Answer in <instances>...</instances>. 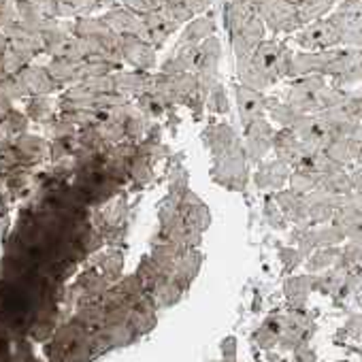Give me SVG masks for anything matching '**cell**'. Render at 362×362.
Listing matches in <instances>:
<instances>
[{
    "instance_id": "obj_1",
    "label": "cell",
    "mask_w": 362,
    "mask_h": 362,
    "mask_svg": "<svg viewBox=\"0 0 362 362\" xmlns=\"http://www.w3.org/2000/svg\"><path fill=\"white\" fill-rule=\"evenodd\" d=\"M292 49L277 39H264L254 54L250 56L252 64L275 86L281 79H288L290 73V60H292Z\"/></svg>"
},
{
    "instance_id": "obj_2",
    "label": "cell",
    "mask_w": 362,
    "mask_h": 362,
    "mask_svg": "<svg viewBox=\"0 0 362 362\" xmlns=\"http://www.w3.org/2000/svg\"><path fill=\"white\" fill-rule=\"evenodd\" d=\"M256 16L273 35H294L303 26L294 0H256Z\"/></svg>"
},
{
    "instance_id": "obj_3",
    "label": "cell",
    "mask_w": 362,
    "mask_h": 362,
    "mask_svg": "<svg viewBox=\"0 0 362 362\" xmlns=\"http://www.w3.org/2000/svg\"><path fill=\"white\" fill-rule=\"evenodd\" d=\"M292 41L303 49V52H324V49H334L341 47V35L334 22L326 16L320 20H313L305 26H300Z\"/></svg>"
},
{
    "instance_id": "obj_4",
    "label": "cell",
    "mask_w": 362,
    "mask_h": 362,
    "mask_svg": "<svg viewBox=\"0 0 362 362\" xmlns=\"http://www.w3.org/2000/svg\"><path fill=\"white\" fill-rule=\"evenodd\" d=\"M324 75H303L294 77L288 90L286 103H290L300 115L320 113L322 111V92L326 88Z\"/></svg>"
},
{
    "instance_id": "obj_5",
    "label": "cell",
    "mask_w": 362,
    "mask_h": 362,
    "mask_svg": "<svg viewBox=\"0 0 362 362\" xmlns=\"http://www.w3.org/2000/svg\"><path fill=\"white\" fill-rule=\"evenodd\" d=\"M341 35V47H362V0H341L328 13Z\"/></svg>"
},
{
    "instance_id": "obj_6",
    "label": "cell",
    "mask_w": 362,
    "mask_h": 362,
    "mask_svg": "<svg viewBox=\"0 0 362 362\" xmlns=\"http://www.w3.org/2000/svg\"><path fill=\"white\" fill-rule=\"evenodd\" d=\"M292 132L298 136V141L309 149H326V145L334 139L330 126L317 115V113H307V115H298V119L290 126Z\"/></svg>"
},
{
    "instance_id": "obj_7",
    "label": "cell",
    "mask_w": 362,
    "mask_h": 362,
    "mask_svg": "<svg viewBox=\"0 0 362 362\" xmlns=\"http://www.w3.org/2000/svg\"><path fill=\"white\" fill-rule=\"evenodd\" d=\"M273 136H275V130L267 117H258V119H252L250 124H245L243 151H245L247 160L260 162L273 149Z\"/></svg>"
},
{
    "instance_id": "obj_8",
    "label": "cell",
    "mask_w": 362,
    "mask_h": 362,
    "mask_svg": "<svg viewBox=\"0 0 362 362\" xmlns=\"http://www.w3.org/2000/svg\"><path fill=\"white\" fill-rule=\"evenodd\" d=\"M267 39V26L262 24V20L256 16L252 18L241 30L230 35V45H233V54L235 60H245L254 54V49Z\"/></svg>"
},
{
    "instance_id": "obj_9",
    "label": "cell",
    "mask_w": 362,
    "mask_h": 362,
    "mask_svg": "<svg viewBox=\"0 0 362 362\" xmlns=\"http://www.w3.org/2000/svg\"><path fill=\"white\" fill-rule=\"evenodd\" d=\"M122 62L132 66L134 71H151L156 66V47L145 43L139 37H122Z\"/></svg>"
},
{
    "instance_id": "obj_10",
    "label": "cell",
    "mask_w": 362,
    "mask_h": 362,
    "mask_svg": "<svg viewBox=\"0 0 362 362\" xmlns=\"http://www.w3.org/2000/svg\"><path fill=\"white\" fill-rule=\"evenodd\" d=\"M141 20H143V26H141L139 39H143L145 43H149L156 49L164 47V43L170 39V35L177 33V28L164 18V13L160 9L143 13Z\"/></svg>"
},
{
    "instance_id": "obj_11",
    "label": "cell",
    "mask_w": 362,
    "mask_h": 362,
    "mask_svg": "<svg viewBox=\"0 0 362 362\" xmlns=\"http://www.w3.org/2000/svg\"><path fill=\"white\" fill-rule=\"evenodd\" d=\"M235 98H237V109H239V115H241V122L243 126L250 124L252 119H258V117H264L267 115V103L269 98L258 92V90H252L243 83H237L235 86Z\"/></svg>"
},
{
    "instance_id": "obj_12",
    "label": "cell",
    "mask_w": 362,
    "mask_h": 362,
    "mask_svg": "<svg viewBox=\"0 0 362 362\" xmlns=\"http://www.w3.org/2000/svg\"><path fill=\"white\" fill-rule=\"evenodd\" d=\"M100 20L117 35V37H139L141 33V26H143V20L139 13L130 11L128 7H111L107 9Z\"/></svg>"
},
{
    "instance_id": "obj_13",
    "label": "cell",
    "mask_w": 362,
    "mask_h": 362,
    "mask_svg": "<svg viewBox=\"0 0 362 362\" xmlns=\"http://www.w3.org/2000/svg\"><path fill=\"white\" fill-rule=\"evenodd\" d=\"M273 149H275V153H277V160H281V162H286L288 166H296L300 160H303V156L309 151L300 141H298V136L292 132V128H281L279 132H275V136H273Z\"/></svg>"
},
{
    "instance_id": "obj_14",
    "label": "cell",
    "mask_w": 362,
    "mask_h": 362,
    "mask_svg": "<svg viewBox=\"0 0 362 362\" xmlns=\"http://www.w3.org/2000/svg\"><path fill=\"white\" fill-rule=\"evenodd\" d=\"M151 75L147 71H117L113 73L115 81V92L119 96H132V94H143L151 90Z\"/></svg>"
},
{
    "instance_id": "obj_15",
    "label": "cell",
    "mask_w": 362,
    "mask_h": 362,
    "mask_svg": "<svg viewBox=\"0 0 362 362\" xmlns=\"http://www.w3.org/2000/svg\"><path fill=\"white\" fill-rule=\"evenodd\" d=\"M290 173H292V166H288L281 160H273V162L260 164L256 173V184L260 190H279L284 188Z\"/></svg>"
},
{
    "instance_id": "obj_16",
    "label": "cell",
    "mask_w": 362,
    "mask_h": 362,
    "mask_svg": "<svg viewBox=\"0 0 362 362\" xmlns=\"http://www.w3.org/2000/svg\"><path fill=\"white\" fill-rule=\"evenodd\" d=\"M214 33H216V20L211 16H194L186 24L184 33H181L179 43L181 45H201L205 39L214 37Z\"/></svg>"
},
{
    "instance_id": "obj_17",
    "label": "cell",
    "mask_w": 362,
    "mask_h": 362,
    "mask_svg": "<svg viewBox=\"0 0 362 362\" xmlns=\"http://www.w3.org/2000/svg\"><path fill=\"white\" fill-rule=\"evenodd\" d=\"M20 86L28 92H37V94H47L52 92L58 83L52 79L47 69L41 66H24L20 71Z\"/></svg>"
},
{
    "instance_id": "obj_18",
    "label": "cell",
    "mask_w": 362,
    "mask_h": 362,
    "mask_svg": "<svg viewBox=\"0 0 362 362\" xmlns=\"http://www.w3.org/2000/svg\"><path fill=\"white\" fill-rule=\"evenodd\" d=\"M252 18H256V5L254 3H237V0H226L224 24H226L228 35L241 30Z\"/></svg>"
},
{
    "instance_id": "obj_19",
    "label": "cell",
    "mask_w": 362,
    "mask_h": 362,
    "mask_svg": "<svg viewBox=\"0 0 362 362\" xmlns=\"http://www.w3.org/2000/svg\"><path fill=\"white\" fill-rule=\"evenodd\" d=\"M277 207L292 220V222H300V220H309V203L305 197L288 190H281L277 194Z\"/></svg>"
},
{
    "instance_id": "obj_20",
    "label": "cell",
    "mask_w": 362,
    "mask_h": 362,
    "mask_svg": "<svg viewBox=\"0 0 362 362\" xmlns=\"http://www.w3.org/2000/svg\"><path fill=\"white\" fill-rule=\"evenodd\" d=\"M317 190H324V192L334 194V197H347V194H351L349 173L345 168H332V170L320 175Z\"/></svg>"
},
{
    "instance_id": "obj_21",
    "label": "cell",
    "mask_w": 362,
    "mask_h": 362,
    "mask_svg": "<svg viewBox=\"0 0 362 362\" xmlns=\"http://www.w3.org/2000/svg\"><path fill=\"white\" fill-rule=\"evenodd\" d=\"M113 0H58V18H81L92 16L100 7L111 5Z\"/></svg>"
},
{
    "instance_id": "obj_22",
    "label": "cell",
    "mask_w": 362,
    "mask_h": 362,
    "mask_svg": "<svg viewBox=\"0 0 362 362\" xmlns=\"http://www.w3.org/2000/svg\"><path fill=\"white\" fill-rule=\"evenodd\" d=\"M324 151L328 153V158H330L334 164H339V166L345 168L347 164L356 162V156H358L360 147H358L351 139H347V136H334V139L326 145Z\"/></svg>"
},
{
    "instance_id": "obj_23",
    "label": "cell",
    "mask_w": 362,
    "mask_h": 362,
    "mask_svg": "<svg viewBox=\"0 0 362 362\" xmlns=\"http://www.w3.org/2000/svg\"><path fill=\"white\" fill-rule=\"evenodd\" d=\"M341 0H296V7H298V16L303 20V26L313 22V20H320V18H326Z\"/></svg>"
},
{
    "instance_id": "obj_24",
    "label": "cell",
    "mask_w": 362,
    "mask_h": 362,
    "mask_svg": "<svg viewBox=\"0 0 362 362\" xmlns=\"http://www.w3.org/2000/svg\"><path fill=\"white\" fill-rule=\"evenodd\" d=\"M267 113L271 115V119L275 122V124H279L281 128H290L296 119H298V111L290 105V103H281V100H277V98H269V103H267Z\"/></svg>"
},
{
    "instance_id": "obj_25",
    "label": "cell",
    "mask_w": 362,
    "mask_h": 362,
    "mask_svg": "<svg viewBox=\"0 0 362 362\" xmlns=\"http://www.w3.org/2000/svg\"><path fill=\"white\" fill-rule=\"evenodd\" d=\"M288 184H290V190L300 194V197H307L311 194L317 184H320V175L315 173H309V170H303V168H294L288 177Z\"/></svg>"
},
{
    "instance_id": "obj_26",
    "label": "cell",
    "mask_w": 362,
    "mask_h": 362,
    "mask_svg": "<svg viewBox=\"0 0 362 362\" xmlns=\"http://www.w3.org/2000/svg\"><path fill=\"white\" fill-rule=\"evenodd\" d=\"M207 98H209V109H211L214 113H228V109H230L228 94H226L224 86H222L220 81L209 90Z\"/></svg>"
},
{
    "instance_id": "obj_27",
    "label": "cell",
    "mask_w": 362,
    "mask_h": 362,
    "mask_svg": "<svg viewBox=\"0 0 362 362\" xmlns=\"http://www.w3.org/2000/svg\"><path fill=\"white\" fill-rule=\"evenodd\" d=\"M122 3H124V7H128L130 11H134L139 16L158 9V0H122Z\"/></svg>"
},
{
    "instance_id": "obj_28",
    "label": "cell",
    "mask_w": 362,
    "mask_h": 362,
    "mask_svg": "<svg viewBox=\"0 0 362 362\" xmlns=\"http://www.w3.org/2000/svg\"><path fill=\"white\" fill-rule=\"evenodd\" d=\"M349 181H351V192L362 194V166H358L354 173H349Z\"/></svg>"
},
{
    "instance_id": "obj_29",
    "label": "cell",
    "mask_w": 362,
    "mask_h": 362,
    "mask_svg": "<svg viewBox=\"0 0 362 362\" xmlns=\"http://www.w3.org/2000/svg\"><path fill=\"white\" fill-rule=\"evenodd\" d=\"M9 43H7V37L5 35H0V58H3V54L7 52Z\"/></svg>"
},
{
    "instance_id": "obj_30",
    "label": "cell",
    "mask_w": 362,
    "mask_h": 362,
    "mask_svg": "<svg viewBox=\"0 0 362 362\" xmlns=\"http://www.w3.org/2000/svg\"><path fill=\"white\" fill-rule=\"evenodd\" d=\"M356 162H358V166H362V147H360V151H358V156H356Z\"/></svg>"
},
{
    "instance_id": "obj_31",
    "label": "cell",
    "mask_w": 362,
    "mask_h": 362,
    "mask_svg": "<svg viewBox=\"0 0 362 362\" xmlns=\"http://www.w3.org/2000/svg\"><path fill=\"white\" fill-rule=\"evenodd\" d=\"M294 3H296V0H294Z\"/></svg>"
},
{
    "instance_id": "obj_32",
    "label": "cell",
    "mask_w": 362,
    "mask_h": 362,
    "mask_svg": "<svg viewBox=\"0 0 362 362\" xmlns=\"http://www.w3.org/2000/svg\"><path fill=\"white\" fill-rule=\"evenodd\" d=\"M360 98H362V96H360Z\"/></svg>"
}]
</instances>
